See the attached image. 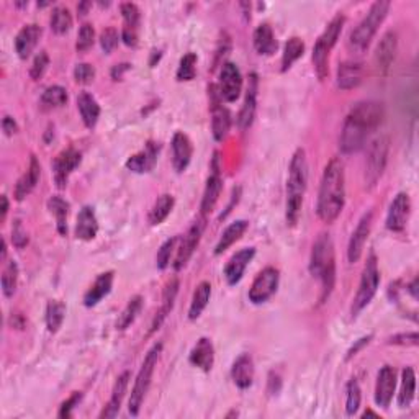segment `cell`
I'll return each mask as SVG.
<instances>
[{
  "label": "cell",
  "instance_id": "cell-1",
  "mask_svg": "<svg viewBox=\"0 0 419 419\" xmlns=\"http://www.w3.org/2000/svg\"><path fill=\"white\" fill-rule=\"evenodd\" d=\"M385 108L380 102L365 100L352 107L341 131L339 148L344 154L357 153L364 148L369 136L382 125Z\"/></svg>",
  "mask_w": 419,
  "mask_h": 419
},
{
  "label": "cell",
  "instance_id": "cell-2",
  "mask_svg": "<svg viewBox=\"0 0 419 419\" xmlns=\"http://www.w3.org/2000/svg\"><path fill=\"white\" fill-rule=\"evenodd\" d=\"M346 204V176L344 164L334 158L324 167L321 185H319L317 213L324 223H334L344 210Z\"/></svg>",
  "mask_w": 419,
  "mask_h": 419
},
{
  "label": "cell",
  "instance_id": "cell-3",
  "mask_svg": "<svg viewBox=\"0 0 419 419\" xmlns=\"http://www.w3.org/2000/svg\"><path fill=\"white\" fill-rule=\"evenodd\" d=\"M308 185V162L303 149H296L290 161L289 181H287V223H298L303 206L305 192Z\"/></svg>",
  "mask_w": 419,
  "mask_h": 419
},
{
  "label": "cell",
  "instance_id": "cell-4",
  "mask_svg": "<svg viewBox=\"0 0 419 419\" xmlns=\"http://www.w3.org/2000/svg\"><path fill=\"white\" fill-rule=\"evenodd\" d=\"M310 272L321 284V301H324L331 295L336 284V252H334L333 239L326 233H323L313 244Z\"/></svg>",
  "mask_w": 419,
  "mask_h": 419
},
{
  "label": "cell",
  "instance_id": "cell-5",
  "mask_svg": "<svg viewBox=\"0 0 419 419\" xmlns=\"http://www.w3.org/2000/svg\"><path fill=\"white\" fill-rule=\"evenodd\" d=\"M388 10L390 2H387V0H379V2H375L374 6L370 7V10L367 12L364 20L356 26V30L352 31L349 36V48L354 51V53L360 54L369 48L372 40H374L376 31H379V26L382 25L385 18H387Z\"/></svg>",
  "mask_w": 419,
  "mask_h": 419
},
{
  "label": "cell",
  "instance_id": "cell-6",
  "mask_svg": "<svg viewBox=\"0 0 419 419\" xmlns=\"http://www.w3.org/2000/svg\"><path fill=\"white\" fill-rule=\"evenodd\" d=\"M161 351H162L161 342H159V344L153 346V349H151L148 354H146L143 365H141V369L138 372V376H136L133 392H131V398H130V403H128V409H130V413L133 414V416H136V414L139 413L141 404H143V402H144V397H146V393H148V390H149L151 379H153L154 369H156V365H158V360H159V356H161Z\"/></svg>",
  "mask_w": 419,
  "mask_h": 419
},
{
  "label": "cell",
  "instance_id": "cell-7",
  "mask_svg": "<svg viewBox=\"0 0 419 419\" xmlns=\"http://www.w3.org/2000/svg\"><path fill=\"white\" fill-rule=\"evenodd\" d=\"M379 285H380L379 262H376V257L372 254V256L367 259L364 272H362L359 290H357L354 301H352V310H351L352 317H357V314H359L362 310L370 303L372 298H374L376 294V290H379Z\"/></svg>",
  "mask_w": 419,
  "mask_h": 419
},
{
  "label": "cell",
  "instance_id": "cell-8",
  "mask_svg": "<svg viewBox=\"0 0 419 419\" xmlns=\"http://www.w3.org/2000/svg\"><path fill=\"white\" fill-rule=\"evenodd\" d=\"M390 138L388 136H379L372 141L365 161V187L374 188L382 178L385 167L388 162Z\"/></svg>",
  "mask_w": 419,
  "mask_h": 419
},
{
  "label": "cell",
  "instance_id": "cell-9",
  "mask_svg": "<svg viewBox=\"0 0 419 419\" xmlns=\"http://www.w3.org/2000/svg\"><path fill=\"white\" fill-rule=\"evenodd\" d=\"M279 280V271H277L275 267H266V269L259 272V275L254 279L251 289H249V300H251L254 305L266 303V301L277 291Z\"/></svg>",
  "mask_w": 419,
  "mask_h": 419
},
{
  "label": "cell",
  "instance_id": "cell-10",
  "mask_svg": "<svg viewBox=\"0 0 419 419\" xmlns=\"http://www.w3.org/2000/svg\"><path fill=\"white\" fill-rule=\"evenodd\" d=\"M205 226H206V220L205 216H201V218L195 220L194 223H192L190 228H188V231L185 233V236L182 238L181 246H178L177 251V257L176 262H174V267H176V271H181L182 267L187 266V262L190 261V257L194 256L197 246H199L201 234L205 231Z\"/></svg>",
  "mask_w": 419,
  "mask_h": 419
},
{
  "label": "cell",
  "instance_id": "cell-11",
  "mask_svg": "<svg viewBox=\"0 0 419 419\" xmlns=\"http://www.w3.org/2000/svg\"><path fill=\"white\" fill-rule=\"evenodd\" d=\"M243 89V75L241 70L234 63H224L220 70V97L226 102L238 100L239 93Z\"/></svg>",
  "mask_w": 419,
  "mask_h": 419
},
{
  "label": "cell",
  "instance_id": "cell-12",
  "mask_svg": "<svg viewBox=\"0 0 419 419\" xmlns=\"http://www.w3.org/2000/svg\"><path fill=\"white\" fill-rule=\"evenodd\" d=\"M409 215H411V200L408 194H398L390 205L387 215V228L390 231L399 233L406 228Z\"/></svg>",
  "mask_w": 419,
  "mask_h": 419
},
{
  "label": "cell",
  "instance_id": "cell-13",
  "mask_svg": "<svg viewBox=\"0 0 419 419\" xmlns=\"http://www.w3.org/2000/svg\"><path fill=\"white\" fill-rule=\"evenodd\" d=\"M79 164H81V153H79V151H75L74 148H69V149H64L63 153H59L53 164L56 185L59 188H64L68 185L69 176L73 174V171L79 166Z\"/></svg>",
  "mask_w": 419,
  "mask_h": 419
},
{
  "label": "cell",
  "instance_id": "cell-14",
  "mask_svg": "<svg viewBox=\"0 0 419 419\" xmlns=\"http://www.w3.org/2000/svg\"><path fill=\"white\" fill-rule=\"evenodd\" d=\"M372 221H374V213L369 211V213L362 216L359 224H357V228L354 229V233H352L349 246H347V259H349L351 264L359 261L362 252H364V246L367 239H369L372 229Z\"/></svg>",
  "mask_w": 419,
  "mask_h": 419
},
{
  "label": "cell",
  "instance_id": "cell-15",
  "mask_svg": "<svg viewBox=\"0 0 419 419\" xmlns=\"http://www.w3.org/2000/svg\"><path fill=\"white\" fill-rule=\"evenodd\" d=\"M395 388H397V372L393 367L385 365L376 375L375 403L382 408H388L393 399Z\"/></svg>",
  "mask_w": 419,
  "mask_h": 419
},
{
  "label": "cell",
  "instance_id": "cell-16",
  "mask_svg": "<svg viewBox=\"0 0 419 419\" xmlns=\"http://www.w3.org/2000/svg\"><path fill=\"white\" fill-rule=\"evenodd\" d=\"M397 49H398V36L395 31H387L383 35L382 40H380L379 46L375 49V68L380 74H387L390 66L395 61V56H397Z\"/></svg>",
  "mask_w": 419,
  "mask_h": 419
},
{
  "label": "cell",
  "instance_id": "cell-17",
  "mask_svg": "<svg viewBox=\"0 0 419 419\" xmlns=\"http://www.w3.org/2000/svg\"><path fill=\"white\" fill-rule=\"evenodd\" d=\"M256 256V249L254 247H246L238 251L234 256L229 259L228 264L224 267V279L229 285H236L239 280L243 279L244 271L249 266V262L252 261Z\"/></svg>",
  "mask_w": 419,
  "mask_h": 419
},
{
  "label": "cell",
  "instance_id": "cell-18",
  "mask_svg": "<svg viewBox=\"0 0 419 419\" xmlns=\"http://www.w3.org/2000/svg\"><path fill=\"white\" fill-rule=\"evenodd\" d=\"M364 81V64L359 61H344L337 68V87L341 91H352Z\"/></svg>",
  "mask_w": 419,
  "mask_h": 419
},
{
  "label": "cell",
  "instance_id": "cell-19",
  "mask_svg": "<svg viewBox=\"0 0 419 419\" xmlns=\"http://www.w3.org/2000/svg\"><path fill=\"white\" fill-rule=\"evenodd\" d=\"M159 149H161V146L158 143L148 141L143 151H139L138 154H135V156H131L128 161H126V167L136 174H144L153 171L158 162Z\"/></svg>",
  "mask_w": 419,
  "mask_h": 419
},
{
  "label": "cell",
  "instance_id": "cell-20",
  "mask_svg": "<svg viewBox=\"0 0 419 419\" xmlns=\"http://www.w3.org/2000/svg\"><path fill=\"white\" fill-rule=\"evenodd\" d=\"M194 146L190 138L182 131H177L172 138V164L177 172H183L192 161Z\"/></svg>",
  "mask_w": 419,
  "mask_h": 419
},
{
  "label": "cell",
  "instance_id": "cell-21",
  "mask_svg": "<svg viewBox=\"0 0 419 419\" xmlns=\"http://www.w3.org/2000/svg\"><path fill=\"white\" fill-rule=\"evenodd\" d=\"M121 15H123L125 26L121 38L128 46H136L138 43V31H139V8L136 3H121Z\"/></svg>",
  "mask_w": 419,
  "mask_h": 419
},
{
  "label": "cell",
  "instance_id": "cell-22",
  "mask_svg": "<svg viewBox=\"0 0 419 419\" xmlns=\"http://www.w3.org/2000/svg\"><path fill=\"white\" fill-rule=\"evenodd\" d=\"M188 360H190L192 365L199 367V369H201L204 372H210L213 369V364H215L213 342H211L208 337L199 339L197 344L194 346V349L190 351Z\"/></svg>",
  "mask_w": 419,
  "mask_h": 419
},
{
  "label": "cell",
  "instance_id": "cell-23",
  "mask_svg": "<svg viewBox=\"0 0 419 419\" xmlns=\"http://www.w3.org/2000/svg\"><path fill=\"white\" fill-rule=\"evenodd\" d=\"M41 36V28L35 25V23H30V25H25L18 31V35L15 38V49L20 59H26L28 56L33 53V49L36 48L38 40Z\"/></svg>",
  "mask_w": 419,
  "mask_h": 419
},
{
  "label": "cell",
  "instance_id": "cell-24",
  "mask_svg": "<svg viewBox=\"0 0 419 419\" xmlns=\"http://www.w3.org/2000/svg\"><path fill=\"white\" fill-rule=\"evenodd\" d=\"M221 190H223V181H221L220 171H218V167H216V159H215L213 172H211L208 181H206L204 199H201V213L206 215V213H210V211H213L215 205L218 204Z\"/></svg>",
  "mask_w": 419,
  "mask_h": 419
},
{
  "label": "cell",
  "instance_id": "cell-25",
  "mask_svg": "<svg viewBox=\"0 0 419 419\" xmlns=\"http://www.w3.org/2000/svg\"><path fill=\"white\" fill-rule=\"evenodd\" d=\"M40 174H41V167L40 162L35 156H31L30 159V166H28V171L23 174V176L18 178L17 185H15V199L18 201L25 200L28 195L35 190L38 181H40Z\"/></svg>",
  "mask_w": 419,
  "mask_h": 419
},
{
  "label": "cell",
  "instance_id": "cell-26",
  "mask_svg": "<svg viewBox=\"0 0 419 419\" xmlns=\"http://www.w3.org/2000/svg\"><path fill=\"white\" fill-rule=\"evenodd\" d=\"M112 285H113V272H103V274L97 277L91 289L87 290V294L84 295V305H86L87 308L96 307V305L100 303V301L110 294Z\"/></svg>",
  "mask_w": 419,
  "mask_h": 419
},
{
  "label": "cell",
  "instance_id": "cell-27",
  "mask_svg": "<svg viewBox=\"0 0 419 419\" xmlns=\"http://www.w3.org/2000/svg\"><path fill=\"white\" fill-rule=\"evenodd\" d=\"M98 233V221L96 210L92 206H84L77 216V224H75V236L82 241H92Z\"/></svg>",
  "mask_w": 419,
  "mask_h": 419
},
{
  "label": "cell",
  "instance_id": "cell-28",
  "mask_svg": "<svg viewBox=\"0 0 419 419\" xmlns=\"http://www.w3.org/2000/svg\"><path fill=\"white\" fill-rule=\"evenodd\" d=\"M231 379L236 387L246 390L254 382V362L249 354L239 356L231 367Z\"/></svg>",
  "mask_w": 419,
  "mask_h": 419
},
{
  "label": "cell",
  "instance_id": "cell-29",
  "mask_svg": "<svg viewBox=\"0 0 419 419\" xmlns=\"http://www.w3.org/2000/svg\"><path fill=\"white\" fill-rule=\"evenodd\" d=\"M177 294H178V279L169 280L167 285H166V289H164V291H162L161 308L158 310L156 317H154L153 326H151V331L149 333H154V331H156V329L161 328V324L164 323V319H166L167 314L172 312L174 301H176Z\"/></svg>",
  "mask_w": 419,
  "mask_h": 419
},
{
  "label": "cell",
  "instance_id": "cell-30",
  "mask_svg": "<svg viewBox=\"0 0 419 419\" xmlns=\"http://www.w3.org/2000/svg\"><path fill=\"white\" fill-rule=\"evenodd\" d=\"M128 382H130V372H123L119 379H116L115 385H113V392H112V398L108 404L103 409L100 418H115L120 411L121 402H123L126 390H128Z\"/></svg>",
  "mask_w": 419,
  "mask_h": 419
},
{
  "label": "cell",
  "instance_id": "cell-31",
  "mask_svg": "<svg viewBox=\"0 0 419 419\" xmlns=\"http://www.w3.org/2000/svg\"><path fill=\"white\" fill-rule=\"evenodd\" d=\"M256 97H257V81H256V75H252L251 84H249L247 93H246V100H244V105L238 116V125L241 130H247L249 126L252 125L254 116H256V103H257Z\"/></svg>",
  "mask_w": 419,
  "mask_h": 419
},
{
  "label": "cell",
  "instance_id": "cell-32",
  "mask_svg": "<svg viewBox=\"0 0 419 419\" xmlns=\"http://www.w3.org/2000/svg\"><path fill=\"white\" fill-rule=\"evenodd\" d=\"M211 131L216 141H223L231 128V115L221 103H213L211 108Z\"/></svg>",
  "mask_w": 419,
  "mask_h": 419
},
{
  "label": "cell",
  "instance_id": "cell-33",
  "mask_svg": "<svg viewBox=\"0 0 419 419\" xmlns=\"http://www.w3.org/2000/svg\"><path fill=\"white\" fill-rule=\"evenodd\" d=\"M254 48L259 54L272 56L277 51V40L272 28L267 23H262L254 31Z\"/></svg>",
  "mask_w": 419,
  "mask_h": 419
},
{
  "label": "cell",
  "instance_id": "cell-34",
  "mask_svg": "<svg viewBox=\"0 0 419 419\" xmlns=\"http://www.w3.org/2000/svg\"><path fill=\"white\" fill-rule=\"evenodd\" d=\"M77 108H79V113H81V116H82L84 125H86L87 128H93V126L97 125L98 116H100V107H98L96 98H93L91 93H87V92L79 93Z\"/></svg>",
  "mask_w": 419,
  "mask_h": 419
},
{
  "label": "cell",
  "instance_id": "cell-35",
  "mask_svg": "<svg viewBox=\"0 0 419 419\" xmlns=\"http://www.w3.org/2000/svg\"><path fill=\"white\" fill-rule=\"evenodd\" d=\"M247 226H249V223L246 220H238V221H234V223L229 224L228 228L223 231V234H221L218 244H216V247H215L216 256L223 254L226 249H229L234 243L239 241L243 234L246 233Z\"/></svg>",
  "mask_w": 419,
  "mask_h": 419
},
{
  "label": "cell",
  "instance_id": "cell-36",
  "mask_svg": "<svg viewBox=\"0 0 419 419\" xmlns=\"http://www.w3.org/2000/svg\"><path fill=\"white\" fill-rule=\"evenodd\" d=\"M331 49L333 46H329L323 38H318L317 45L313 48V64L319 81H324L329 74V54H331Z\"/></svg>",
  "mask_w": 419,
  "mask_h": 419
},
{
  "label": "cell",
  "instance_id": "cell-37",
  "mask_svg": "<svg viewBox=\"0 0 419 419\" xmlns=\"http://www.w3.org/2000/svg\"><path fill=\"white\" fill-rule=\"evenodd\" d=\"M210 296H211V285L208 282H200L194 291V296H192L190 310H188V318H190L192 321L197 318H200V314L204 313L206 305H208Z\"/></svg>",
  "mask_w": 419,
  "mask_h": 419
},
{
  "label": "cell",
  "instance_id": "cell-38",
  "mask_svg": "<svg viewBox=\"0 0 419 419\" xmlns=\"http://www.w3.org/2000/svg\"><path fill=\"white\" fill-rule=\"evenodd\" d=\"M414 393H416V374L411 367H406L402 374V388L398 395L399 408H408L413 403Z\"/></svg>",
  "mask_w": 419,
  "mask_h": 419
},
{
  "label": "cell",
  "instance_id": "cell-39",
  "mask_svg": "<svg viewBox=\"0 0 419 419\" xmlns=\"http://www.w3.org/2000/svg\"><path fill=\"white\" fill-rule=\"evenodd\" d=\"M48 208L51 211V215H54L59 234L68 233V215H69L68 201L61 199V197H51L48 201Z\"/></svg>",
  "mask_w": 419,
  "mask_h": 419
},
{
  "label": "cell",
  "instance_id": "cell-40",
  "mask_svg": "<svg viewBox=\"0 0 419 419\" xmlns=\"http://www.w3.org/2000/svg\"><path fill=\"white\" fill-rule=\"evenodd\" d=\"M305 53V43L303 40H300L298 36L290 38L287 41L284 54H282V70H289L294 66L295 61H298Z\"/></svg>",
  "mask_w": 419,
  "mask_h": 419
},
{
  "label": "cell",
  "instance_id": "cell-41",
  "mask_svg": "<svg viewBox=\"0 0 419 419\" xmlns=\"http://www.w3.org/2000/svg\"><path fill=\"white\" fill-rule=\"evenodd\" d=\"M172 208H174V197L169 194L161 195L149 211V223L154 226L161 224L162 221L166 220L169 215H171Z\"/></svg>",
  "mask_w": 419,
  "mask_h": 419
},
{
  "label": "cell",
  "instance_id": "cell-42",
  "mask_svg": "<svg viewBox=\"0 0 419 419\" xmlns=\"http://www.w3.org/2000/svg\"><path fill=\"white\" fill-rule=\"evenodd\" d=\"M66 317V305L58 300H51L46 307V328L49 333H58Z\"/></svg>",
  "mask_w": 419,
  "mask_h": 419
},
{
  "label": "cell",
  "instance_id": "cell-43",
  "mask_svg": "<svg viewBox=\"0 0 419 419\" xmlns=\"http://www.w3.org/2000/svg\"><path fill=\"white\" fill-rule=\"evenodd\" d=\"M141 308H143V298H141L139 295H136L128 301V305H126L123 312H121L119 321H116V329L125 331L126 328H130L131 324L135 323V319L138 318Z\"/></svg>",
  "mask_w": 419,
  "mask_h": 419
},
{
  "label": "cell",
  "instance_id": "cell-44",
  "mask_svg": "<svg viewBox=\"0 0 419 419\" xmlns=\"http://www.w3.org/2000/svg\"><path fill=\"white\" fill-rule=\"evenodd\" d=\"M49 25L51 30H53L56 35H64V33H68L70 26H73V15H70L69 8L61 6L53 8Z\"/></svg>",
  "mask_w": 419,
  "mask_h": 419
},
{
  "label": "cell",
  "instance_id": "cell-45",
  "mask_svg": "<svg viewBox=\"0 0 419 419\" xmlns=\"http://www.w3.org/2000/svg\"><path fill=\"white\" fill-rule=\"evenodd\" d=\"M17 285H18V266L15 261H8L3 267L2 272V290L3 295L10 296L15 295L17 291Z\"/></svg>",
  "mask_w": 419,
  "mask_h": 419
},
{
  "label": "cell",
  "instance_id": "cell-46",
  "mask_svg": "<svg viewBox=\"0 0 419 419\" xmlns=\"http://www.w3.org/2000/svg\"><path fill=\"white\" fill-rule=\"evenodd\" d=\"M68 102V92L61 86H51L41 96V103L45 108H59Z\"/></svg>",
  "mask_w": 419,
  "mask_h": 419
},
{
  "label": "cell",
  "instance_id": "cell-47",
  "mask_svg": "<svg viewBox=\"0 0 419 419\" xmlns=\"http://www.w3.org/2000/svg\"><path fill=\"white\" fill-rule=\"evenodd\" d=\"M197 74V54L195 53H187L181 59L177 69V81H192Z\"/></svg>",
  "mask_w": 419,
  "mask_h": 419
},
{
  "label": "cell",
  "instance_id": "cell-48",
  "mask_svg": "<svg viewBox=\"0 0 419 419\" xmlns=\"http://www.w3.org/2000/svg\"><path fill=\"white\" fill-rule=\"evenodd\" d=\"M360 387L359 383H357V380L352 379L349 383H347L346 388V413L352 416V414L357 413V409L360 406Z\"/></svg>",
  "mask_w": 419,
  "mask_h": 419
},
{
  "label": "cell",
  "instance_id": "cell-49",
  "mask_svg": "<svg viewBox=\"0 0 419 419\" xmlns=\"http://www.w3.org/2000/svg\"><path fill=\"white\" fill-rule=\"evenodd\" d=\"M93 40H96V30H93L91 23H84L81 30H79L75 48H77L79 53H86L93 46Z\"/></svg>",
  "mask_w": 419,
  "mask_h": 419
},
{
  "label": "cell",
  "instance_id": "cell-50",
  "mask_svg": "<svg viewBox=\"0 0 419 419\" xmlns=\"http://www.w3.org/2000/svg\"><path fill=\"white\" fill-rule=\"evenodd\" d=\"M178 241V238H171L167 239L166 243L162 244L161 249L158 251V257H156V262H158V267L161 271L166 269V267L169 266V262H171V256H172V251L176 249V244Z\"/></svg>",
  "mask_w": 419,
  "mask_h": 419
},
{
  "label": "cell",
  "instance_id": "cell-51",
  "mask_svg": "<svg viewBox=\"0 0 419 419\" xmlns=\"http://www.w3.org/2000/svg\"><path fill=\"white\" fill-rule=\"evenodd\" d=\"M49 66V58L48 54H46V51H40V53L36 54V58L33 59L31 69H30V75L33 81H38V79L43 77V74L46 73V69H48Z\"/></svg>",
  "mask_w": 419,
  "mask_h": 419
},
{
  "label": "cell",
  "instance_id": "cell-52",
  "mask_svg": "<svg viewBox=\"0 0 419 419\" xmlns=\"http://www.w3.org/2000/svg\"><path fill=\"white\" fill-rule=\"evenodd\" d=\"M119 41H120L119 31H116L115 28H105V30L102 31V35H100V46H102V49L105 51L107 54H110L112 51L115 49L116 46H119Z\"/></svg>",
  "mask_w": 419,
  "mask_h": 419
},
{
  "label": "cell",
  "instance_id": "cell-53",
  "mask_svg": "<svg viewBox=\"0 0 419 419\" xmlns=\"http://www.w3.org/2000/svg\"><path fill=\"white\" fill-rule=\"evenodd\" d=\"M74 79L79 84H91L96 79V68L87 63L77 64L74 69Z\"/></svg>",
  "mask_w": 419,
  "mask_h": 419
},
{
  "label": "cell",
  "instance_id": "cell-54",
  "mask_svg": "<svg viewBox=\"0 0 419 419\" xmlns=\"http://www.w3.org/2000/svg\"><path fill=\"white\" fill-rule=\"evenodd\" d=\"M12 241H13V246L18 247V249L25 247L28 244V233H26V229L23 228L20 220H15V223H13Z\"/></svg>",
  "mask_w": 419,
  "mask_h": 419
},
{
  "label": "cell",
  "instance_id": "cell-55",
  "mask_svg": "<svg viewBox=\"0 0 419 419\" xmlns=\"http://www.w3.org/2000/svg\"><path fill=\"white\" fill-rule=\"evenodd\" d=\"M82 399V395L79 392H75L70 395V397L66 399V402L61 404V409H59V418H70L73 416V409L77 406L79 402Z\"/></svg>",
  "mask_w": 419,
  "mask_h": 419
},
{
  "label": "cell",
  "instance_id": "cell-56",
  "mask_svg": "<svg viewBox=\"0 0 419 419\" xmlns=\"http://www.w3.org/2000/svg\"><path fill=\"white\" fill-rule=\"evenodd\" d=\"M418 333H408V334H398L390 339V344H398V346H418Z\"/></svg>",
  "mask_w": 419,
  "mask_h": 419
},
{
  "label": "cell",
  "instance_id": "cell-57",
  "mask_svg": "<svg viewBox=\"0 0 419 419\" xmlns=\"http://www.w3.org/2000/svg\"><path fill=\"white\" fill-rule=\"evenodd\" d=\"M2 128H3V131H6L7 136H12V135H15L17 131H18V125L15 123V120H13L12 116H3Z\"/></svg>",
  "mask_w": 419,
  "mask_h": 419
},
{
  "label": "cell",
  "instance_id": "cell-58",
  "mask_svg": "<svg viewBox=\"0 0 419 419\" xmlns=\"http://www.w3.org/2000/svg\"><path fill=\"white\" fill-rule=\"evenodd\" d=\"M370 339H372V336L362 337V339H360V341H359V342H357V344H356L354 347H352V349H351L349 352H347V359H351V357H352V356H356V354H357V352H359V351L362 349V347H364L365 344H369V341H370Z\"/></svg>",
  "mask_w": 419,
  "mask_h": 419
},
{
  "label": "cell",
  "instance_id": "cell-59",
  "mask_svg": "<svg viewBox=\"0 0 419 419\" xmlns=\"http://www.w3.org/2000/svg\"><path fill=\"white\" fill-rule=\"evenodd\" d=\"M128 68H130L128 64H120V66L116 64L112 70V77L115 79V81H119V79H121V74H123V70H126Z\"/></svg>",
  "mask_w": 419,
  "mask_h": 419
},
{
  "label": "cell",
  "instance_id": "cell-60",
  "mask_svg": "<svg viewBox=\"0 0 419 419\" xmlns=\"http://www.w3.org/2000/svg\"><path fill=\"white\" fill-rule=\"evenodd\" d=\"M7 211H8V200H7L6 195H2V221L6 220Z\"/></svg>",
  "mask_w": 419,
  "mask_h": 419
}]
</instances>
